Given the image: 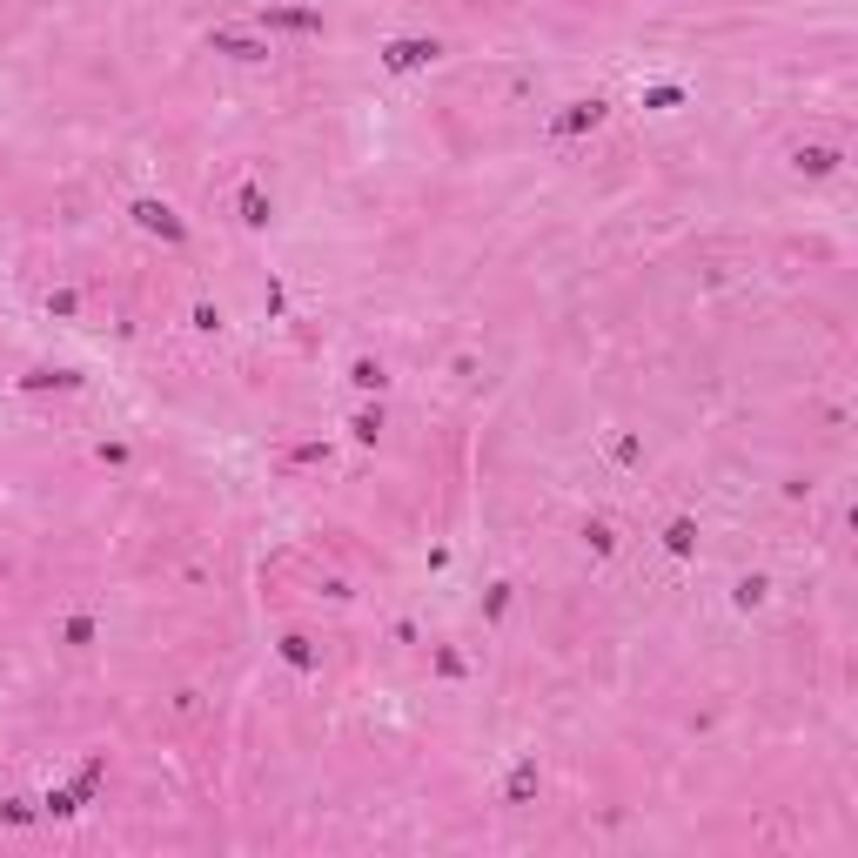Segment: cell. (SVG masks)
I'll list each match as a JSON object with an SVG mask.
<instances>
[{"label":"cell","instance_id":"6da1fadb","mask_svg":"<svg viewBox=\"0 0 858 858\" xmlns=\"http://www.w3.org/2000/svg\"><path fill=\"white\" fill-rule=\"evenodd\" d=\"M429 61H436V41H389V47H383V68H389V74L429 68Z\"/></svg>","mask_w":858,"mask_h":858},{"label":"cell","instance_id":"7a4b0ae2","mask_svg":"<svg viewBox=\"0 0 858 858\" xmlns=\"http://www.w3.org/2000/svg\"><path fill=\"white\" fill-rule=\"evenodd\" d=\"M135 222L148 228V235H161V242H181L188 228L175 222V208H161V202H135Z\"/></svg>","mask_w":858,"mask_h":858},{"label":"cell","instance_id":"3957f363","mask_svg":"<svg viewBox=\"0 0 858 858\" xmlns=\"http://www.w3.org/2000/svg\"><path fill=\"white\" fill-rule=\"evenodd\" d=\"M208 41H215V54H228V61H262V54H269L262 41H249V34H228V27H215Z\"/></svg>","mask_w":858,"mask_h":858},{"label":"cell","instance_id":"277c9868","mask_svg":"<svg viewBox=\"0 0 858 858\" xmlns=\"http://www.w3.org/2000/svg\"><path fill=\"white\" fill-rule=\"evenodd\" d=\"M262 21H269V27H289V34H316L322 14H316V7H269Z\"/></svg>","mask_w":858,"mask_h":858},{"label":"cell","instance_id":"5b68a950","mask_svg":"<svg viewBox=\"0 0 858 858\" xmlns=\"http://www.w3.org/2000/svg\"><path fill=\"white\" fill-rule=\"evenodd\" d=\"M597 121H604V101H577V108L557 114L550 128H557V135H577V128H597Z\"/></svg>","mask_w":858,"mask_h":858},{"label":"cell","instance_id":"8992f818","mask_svg":"<svg viewBox=\"0 0 858 858\" xmlns=\"http://www.w3.org/2000/svg\"><path fill=\"white\" fill-rule=\"evenodd\" d=\"M832 168H838L832 148H798V175H832Z\"/></svg>","mask_w":858,"mask_h":858},{"label":"cell","instance_id":"52a82bcc","mask_svg":"<svg viewBox=\"0 0 858 858\" xmlns=\"http://www.w3.org/2000/svg\"><path fill=\"white\" fill-rule=\"evenodd\" d=\"M530 791H537V765H530V758H523L517 771H510V805H523V798H530Z\"/></svg>","mask_w":858,"mask_h":858},{"label":"cell","instance_id":"ba28073f","mask_svg":"<svg viewBox=\"0 0 858 858\" xmlns=\"http://www.w3.org/2000/svg\"><path fill=\"white\" fill-rule=\"evenodd\" d=\"M242 222H255V228L269 222V202H262V188H255V181L242 188Z\"/></svg>","mask_w":858,"mask_h":858},{"label":"cell","instance_id":"9c48e42d","mask_svg":"<svg viewBox=\"0 0 858 858\" xmlns=\"http://www.w3.org/2000/svg\"><path fill=\"white\" fill-rule=\"evenodd\" d=\"M282 657H289L295 671H309V664H316V651H309V637H282Z\"/></svg>","mask_w":858,"mask_h":858},{"label":"cell","instance_id":"30bf717a","mask_svg":"<svg viewBox=\"0 0 858 858\" xmlns=\"http://www.w3.org/2000/svg\"><path fill=\"white\" fill-rule=\"evenodd\" d=\"M376 429H383V416H376V409H362V416H356V436H362V443H376Z\"/></svg>","mask_w":858,"mask_h":858}]
</instances>
